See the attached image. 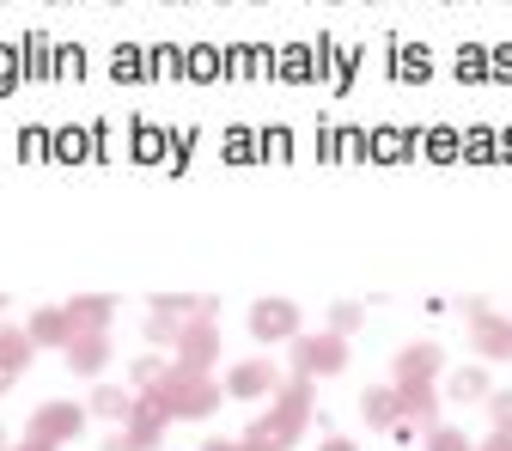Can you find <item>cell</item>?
<instances>
[{"mask_svg":"<svg viewBox=\"0 0 512 451\" xmlns=\"http://www.w3.org/2000/svg\"><path fill=\"white\" fill-rule=\"evenodd\" d=\"M147 80H183V49H171V43H153L147 49Z\"/></svg>","mask_w":512,"mask_h":451,"instance_id":"4dcf8cb0","label":"cell"},{"mask_svg":"<svg viewBox=\"0 0 512 451\" xmlns=\"http://www.w3.org/2000/svg\"><path fill=\"white\" fill-rule=\"evenodd\" d=\"M202 451H275V445H263V439H208Z\"/></svg>","mask_w":512,"mask_h":451,"instance_id":"7dc6e473","label":"cell"},{"mask_svg":"<svg viewBox=\"0 0 512 451\" xmlns=\"http://www.w3.org/2000/svg\"><path fill=\"white\" fill-rule=\"evenodd\" d=\"M220 74H226V55H220L214 43H196V49H183V80L208 86V80H220Z\"/></svg>","mask_w":512,"mask_h":451,"instance_id":"603a6c76","label":"cell"},{"mask_svg":"<svg viewBox=\"0 0 512 451\" xmlns=\"http://www.w3.org/2000/svg\"><path fill=\"white\" fill-rule=\"evenodd\" d=\"M452 74H458L464 86H488V49H482V43H464V49L452 55Z\"/></svg>","mask_w":512,"mask_h":451,"instance_id":"f546056e","label":"cell"},{"mask_svg":"<svg viewBox=\"0 0 512 451\" xmlns=\"http://www.w3.org/2000/svg\"><path fill=\"white\" fill-rule=\"evenodd\" d=\"M488 391H494V384H488L482 366H464V372L445 378V397H452V403H488Z\"/></svg>","mask_w":512,"mask_h":451,"instance_id":"cb8c5ba5","label":"cell"},{"mask_svg":"<svg viewBox=\"0 0 512 451\" xmlns=\"http://www.w3.org/2000/svg\"><path fill=\"white\" fill-rule=\"evenodd\" d=\"M0 311H7V293H0Z\"/></svg>","mask_w":512,"mask_h":451,"instance_id":"11a10c76","label":"cell"},{"mask_svg":"<svg viewBox=\"0 0 512 451\" xmlns=\"http://www.w3.org/2000/svg\"><path fill=\"white\" fill-rule=\"evenodd\" d=\"M13 451H61V445H55V439H37V433H25V439H19Z\"/></svg>","mask_w":512,"mask_h":451,"instance_id":"c3c4849f","label":"cell"},{"mask_svg":"<svg viewBox=\"0 0 512 451\" xmlns=\"http://www.w3.org/2000/svg\"><path fill=\"white\" fill-rule=\"evenodd\" d=\"M275 80H287V86H311V80H317V49H311V43H287V49H275Z\"/></svg>","mask_w":512,"mask_h":451,"instance_id":"2e32d148","label":"cell"},{"mask_svg":"<svg viewBox=\"0 0 512 451\" xmlns=\"http://www.w3.org/2000/svg\"><path fill=\"white\" fill-rule=\"evenodd\" d=\"M153 317H165V324H196V317H220V299H208V293H159L153 299Z\"/></svg>","mask_w":512,"mask_h":451,"instance_id":"4fadbf2b","label":"cell"},{"mask_svg":"<svg viewBox=\"0 0 512 451\" xmlns=\"http://www.w3.org/2000/svg\"><path fill=\"white\" fill-rule=\"evenodd\" d=\"M397 403H403V421L415 433L439 427V391H433V384H397Z\"/></svg>","mask_w":512,"mask_h":451,"instance_id":"5bb4252c","label":"cell"},{"mask_svg":"<svg viewBox=\"0 0 512 451\" xmlns=\"http://www.w3.org/2000/svg\"><path fill=\"white\" fill-rule=\"evenodd\" d=\"M220 153H226L232 165H250V159H263V153H256V135H250V128H226Z\"/></svg>","mask_w":512,"mask_h":451,"instance_id":"e575fe53","label":"cell"},{"mask_svg":"<svg viewBox=\"0 0 512 451\" xmlns=\"http://www.w3.org/2000/svg\"><path fill=\"white\" fill-rule=\"evenodd\" d=\"M159 427H135V421H122L110 439H104V451H159Z\"/></svg>","mask_w":512,"mask_h":451,"instance_id":"4316f807","label":"cell"},{"mask_svg":"<svg viewBox=\"0 0 512 451\" xmlns=\"http://www.w3.org/2000/svg\"><path fill=\"white\" fill-rule=\"evenodd\" d=\"M177 330H183V324H165V317H153L141 336H147V348H177Z\"/></svg>","mask_w":512,"mask_h":451,"instance_id":"7bdbcfd3","label":"cell"},{"mask_svg":"<svg viewBox=\"0 0 512 451\" xmlns=\"http://www.w3.org/2000/svg\"><path fill=\"white\" fill-rule=\"evenodd\" d=\"M439 366H445L439 342H409V348L391 360V384H439Z\"/></svg>","mask_w":512,"mask_h":451,"instance_id":"9c48e42d","label":"cell"},{"mask_svg":"<svg viewBox=\"0 0 512 451\" xmlns=\"http://www.w3.org/2000/svg\"><path fill=\"white\" fill-rule=\"evenodd\" d=\"M159 378H165V360H153V354H147V360H135V391H153Z\"/></svg>","mask_w":512,"mask_h":451,"instance_id":"f6af8a7d","label":"cell"},{"mask_svg":"<svg viewBox=\"0 0 512 451\" xmlns=\"http://www.w3.org/2000/svg\"><path fill=\"white\" fill-rule=\"evenodd\" d=\"M49 147H55V135H43V128H25L19 135V159H55Z\"/></svg>","mask_w":512,"mask_h":451,"instance_id":"60d3db41","label":"cell"},{"mask_svg":"<svg viewBox=\"0 0 512 451\" xmlns=\"http://www.w3.org/2000/svg\"><path fill=\"white\" fill-rule=\"evenodd\" d=\"M360 415H366V427H384V433H391V427L403 421V403H397V384H372V391L360 397Z\"/></svg>","mask_w":512,"mask_h":451,"instance_id":"ac0fdd59","label":"cell"},{"mask_svg":"<svg viewBox=\"0 0 512 451\" xmlns=\"http://www.w3.org/2000/svg\"><path fill=\"white\" fill-rule=\"evenodd\" d=\"M287 348H293V378H336V372H348V336H336V330L299 336Z\"/></svg>","mask_w":512,"mask_h":451,"instance_id":"3957f363","label":"cell"},{"mask_svg":"<svg viewBox=\"0 0 512 451\" xmlns=\"http://www.w3.org/2000/svg\"><path fill=\"white\" fill-rule=\"evenodd\" d=\"M110 80H116V86H147V49L116 43V49H110Z\"/></svg>","mask_w":512,"mask_h":451,"instance_id":"7402d4cb","label":"cell"},{"mask_svg":"<svg viewBox=\"0 0 512 451\" xmlns=\"http://www.w3.org/2000/svg\"><path fill=\"white\" fill-rule=\"evenodd\" d=\"M464 159H470V165L500 159V135H494V128H464Z\"/></svg>","mask_w":512,"mask_h":451,"instance_id":"1f68e13d","label":"cell"},{"mask_svg":"<svg viewBox=\"0 0 512 451\" xmlns=\"http://www.w3.org/2000/svg\"><path fill=\"white\" fill-rule=\"evenodd\" d=\"M80 74H86V49L61 43V49H55V80H80Z\"/></svg>","mask_w":512,"mask_h":451,"instance_id":"8d00e7d4","label":"cell"},{"mask_svg":"<svg viewBox=\"0 0 512 451\" xmlns=\"http://www.w3.org/2000/svg\"><path fill=\"white\" fill-rule=\"evenodd\" d=\"M488 86H512V43L488 49Z\"/></svg>","mask_w":512,"mask_h":451,"instance_id":"ab89813d","label":"cell"},{"mask_svg":"<svg viewBox=\"0 0 512 451\" xmlns=\"http://www.w3.org/2000/svg\"><path fill=\"white\" fill-rule=\"evenodd\" d=\"M159 391V403L171 409V421H202V415H214L220 409V397H226V384H214L208 372H196V366H165V378L153 384Z\"/></svg>","mask_w":512,"mask_h":451,"instance_id":"7a4b0ae2","label":"cell"},{"mask_svg":"<svg viewBox=\"0 0 512 451\" xmlns=\"http://www.w3.org/2000/svg\"><path fill=\"white\" fill-rule=\"evenodd\" d=\"M25 336H31L37 348H68V342H74V324H68V305H37V311L25 317Z\"/></svg>","mask_w":512,"mask_h":451,"instance_id":"7c38bea8","label":"cell"},{"mask_svg":"<svg viewBox=\"0 0 512 451\" xmlns=\"http://www.w3.org/2000/svg\"><path fill=\"white\" fill-rule=\"evenodd\" d=\"M317 451H360V445H354V439H342V433H330V439L317 445Z\"/></svg>","mask_w":512,"mask_h":451,"instance_id":"f907efd6","label":"cell"},{"mask_svg":"<svg viewBox=\"0 0 512 451\" xmlns=\"http://www.w3.org/2000/svg\"><path fill=\"white\" fill-rule=\"evenodd\" d=\"M281 391V372H275V360H238L232 372H226V397H244V403H256V397H275Z\"/></svg>","mask_w":512,"mask_h":451,"instance_id":"ba28073f","label":"cell"},{"mask_svg":"<svg viewBox=\"0 0 512 451\" xmlns=\"http://www.w3.org/2000/svg\"><path fill=\"white\" fill-rule=\"evenodd\" d=\"M360 324H366V311H360L354 299H342V305H330V330H336V336H354Z\"/></svg>","mask_w":512,"mask_h":451,"instance_id":"d590c367","label":"cell"},{"mask_svg":"<svg viewBox=\"0 0 512 451\" xmlns=\"http://www.w3.org/2000/svg\"><path fill=\"white\" fill-rule=\"evenodd\" d=\"M13 378H19V372H7V366H0V391H13Z\"/></svg>","mask_w":512,"mask_h":451,"instance_id":"f5cc1de1","label":"cell"},{"mask_svg":"<svg viewBox=\"0 0 512 451\" xmlns=\"http://www.w3.org/2000/svg\"><path fill=\"white\" fill-rule=\"evenodd\" d=\"M226 80H250V43L226 49Z\"/></svg>","mask_w":512,"mask_h":451,"instance_id":"bcb514c9","label":"cell"},{"mask_svg":"<svg viewBox=\"0 0 512 451\" xmlns=\"http://www.w3.org/2000/svg\"><path fill=\"white\" fill-rule=\"evenodd\" d=\"M86 403H43L31 421H25V433H37V439H55V445H68V439H80L86 433Z\"/></svg>","mask_w":512,"mask_h":451,"instance_id":"8992f818","label":"cell"},{"mask_svg":"<svg viewBox=\"0 0 512 451\" xmlns=\"http://www.w3.org/2000/svg\"><path fill=\"white\" fill-rule=\"evenodd\" d=\"M494 135H500V159L512 165V128H494Z\"/></svg>","mask_w":512,"mask_h":451,"instance_id":"816d5d0a","label":"cell"},{"mask_svg":"<svg viewBox=\"0 0 512 451\" xmlns=\"http://www.w3.org/2000/svg\"><path fill=\"white\" fill-rule=\"evenodd\" d=\"M244 330L263 342V348H275V342H299V336H305V330H299V305H293V299H256Z\"/></svg>","mask_w":512,"mask_h":451,"instance_id":"5b68a950","label":"cell"},{"mask_svg":"<svg viewBox=\"0 0 512 451\" xmlns=\"http://www.w3.org/2000/svg\"><path fill=\"white\" fill-rule=\"evenodd\" d=\"M427 451H476V445H470L458 427H445V421H439V427H427Z\"/></svg>","mask_w":512,"mask_h":451,"instance_id":"74e56055","label":"cell"},{"mask_svg":"<svg viewBox=\"0 0 512 451\" xmlns=\"http://www.w3.org/2000/svg\"><path fill=\"white\" fill-rule=\"evenodd\" d=\"M128 128H135V135H128V153H135L141 165H165L171 159V135L159 122H128Z\"/></svg>","mask_w":512,"mask_h":451,"instance_id":"ffe728a7","label":"cell"},{"mask_svg":"<svg viewBox=\"0 0 512 451\" xmlns=\"http://www.w3.org/2000/svg\"><path fill=\"white\" fill-rule=\"evenodd\" d=\"M391 80H403V86L433 80V55L421 43H391Z\"/></svg>","mask_w":512,"mask_h":451,"instance_id":"e0dca14e","label":"cell"},{"mask_svg":"<svg viewBox=\"0 0 512 451\" xmlns=\"http://www.w3.org/2000/svg\"><path fill=\"white\" fill-rule=\"evenodd\" d=\"M86 409H92L98 421H128V415H135V391H128V384H92Z\"/></svg>","mask_w":512,"mask_h":451,"instance_id":"d6986e66","label":"cell"},{"mask_svg":"<svg viewBox=\"0 0 512 451\" xmlns=\"http://www.w3.org/2000/svg\"><path fill=\"white\" fill-rule=\"evenodd\" d=\"M324 159H366V128H324Z\"/></svg>","mask_w":512,"mask_h":451,"instance_id":"83f0119b","label":"cell"},{"mask_svg":"<svg viewBox=\"0 0 512 451\" xmlns=\"http://www.w3.org/2000/svg\"><path fill=\"white\" fill-rule=\"evenodd\" d=\"M464 317H470V348L482 360H512V317H500L488 299H464Z\"/></svg>","mask_w":512,"mask_h":451,"instance_id":"277c9868","label":"cell"},{"mask_svg":"<svg viewBox=\"0 0 512 451\" xmlns=\"http://www.w3.org/2000/svg\"><path fill=\"white\" fill-rule=\"evenodd\" d=\"M171 360H177V366H196V372H214V360H220V330L208 324V317H196V324H183V330H177V348H171Z\"/></svg>","mask_w":512,"mask_h":451,"instance_id":"52a82bcc","label":"cell"},{"mask_svg":"<svg viewBox=\"0 0 512 451\" xmlns=\"http://www.w3.org/2000/svg\"><path fill=\"white\" fill-rule=\"evenodd\" d=\"M37 360V342L25 336V324H0V366L7 372H31Z\"/></svg>","mask_w":512,"mask_h":451,"instance_id":"44dd1931","label":"cell"},{"mask_svg":"<svg viewBox=\"0 0 512 451\" xmlns=\"http://www.w3.org/2000/svg\"><path fill=\"white\" fill-rule=\"evenodd\" d=\"M196 141H202L196 128H177V135H171V159H165V165H171V177H177V171L189 165V153H196Z\"/></svg>","mask_w":512,"mask_h":451,"instance_id":"f35d334b","label":"cell"},{"mask_svg":"<svg viewBox=\"0 0 512 451\" xmlns=\"http://www.w3.org/2000/svg\"><path fill=\"white\" fill-rule=\"evenodd\" d=\"M305 421H311V378H281V391L269 397L263 415L244 427V439H263L275 451H293L299 433H305Z\"/></svg>","mask_w":512,"mask_h":451,"instance_id":"6da1fadb","label":"cell"},{"mask_svg":"<svg viewBox=\"0 0 512 451\" xmlns=\"http://www.w3.org/2000/svg\"><path fill=\"white\" fill-rule=\"evenodd\" d=\"M488 421L494 433H512V391H488Z\"/></svg>","mask_w":512,"mask_h":451,"instance_id":"b9f144b4","label":"cell"},{"mask_svg":"<svg viewBox=\"0 0 512 451\" xmlns=\"http://www.w3.org/2000/svg\"><path fill=\"white\" fill-rule=\"evenodd\" d=\"M25 74L31 80H55V43L43 31H25Z\"/></svg>","mask_w":512,"mask_h":451,"instance_id":"484cf974","label":"cell"},{"mask_svg":"<svg viewBox=\"0 0 512 451\" xmlns=\"http://www.w3.org/2000/svg\"><path fill=\"white\" fill-rule=\"evenodd\" d=\"M61 354H68V372H80V378H98L104 366H110V330H80L68 348H61Z\"/></svg>","mask_w":512,"mask_h":451,"instance_id":"8fae6325","label":"cell"},{"mask_svg":"<svg viewBox=\"0 0 512 451\" xmlns=\"http://www.w3.org/2000/svg\"><path fill=\"white\" fill-rule=\"evenodd\" d=\"M476 451H512V433H488V439H482Z\"/></svg>","mask_w":512,"mask_h":451,"instance_id":"681fc988","label":"cell"},{"mask_svg":"<svg viewBox=\"0 0 512 451\" xmlns=\"http://www.w3.org/2000/svg\"><path fill=\"white\" fill-rule=\"evenodd\" d=\"M421 153V135L415 128H366V159L372 165H403Z\"/></svg>","mask_w":512,"mask_h":451,"instance_id":"30bf717a","label":"cell"},{"mask_svg":"<svg viewBox=\"0 0 512 451\" xmlns=\"http://www.w3.org/2000/svg\"><path fill=\"white\" fill-rule=\"evenodd\" d=\"M256 153H263V165H287L293 159V135L287 128H263V135H256Z\"/></svg>","mask_w":512,"mask_h":451,"instance_id":"836d02e7","label":"cell"},{"mask_svg":"<svg viewBox=\"0 0 512 451\" xmlns=\"http://www.w3.org/2000/svg\"><path fill=\"white\" fill-rule=\"evenodd\" d=\"M421 153H427V159H439V165L464 159V128H427V135H421Z\"/></svg>","mask_w":512,"mask_h":451,"instance_id":"d4e9b609","label":"cell"},{"mask_svg":"<svg viewBox=\"0 0 512 451\" xmlns=\"http://www.w3.org/2000/svg\"><path fill=\"white\" fill-rule=\"evenodd\" d=\"M250 80H275V49L250 43Z\"/></svg>","mask_w":512,"mask_h":451,"instance_id":"ee69618b","label":"cell"},{"mask_svg":"<svg viewBox=\"0 0 512 451\" xmlns=\"http://www.w3.org/2000/svg\"><path fill=\"white\" fill-rule=\"evenodd\" d=\"M0 451H13V439H7V433H0Z\"/></svg>","mask_w":512,"mask_h":451,"instance_id":"db71d44e","label":"cell"},{"mask_svg":"<svg viewBox=\"0 0 512 451\" xmlns=\"http://www.w3.org/2000/svg\"><path fill=\"white\" fill-rule=\"evenodd\" d=\"M61 165H80L92 159V128H55V147H49Z\"/></svg>","mask_w":512,"mask_h":451,"instance_id":"f1b7e54d","label":"cell"},{"mask_svg":"<svg viewBox=\"0 0 512 451\" xmlns=\"http://www.w3.org/2000/svg\"><path fill=\"white\" fill-rule=\"evenodd\" d=\"M19 80H25V49L19 43H0V98L19 92Z\"/></svg>","mask_w":512,"mask_h":451,"instance_id":"d6a6232c","label":"cell"},{"mask_svg":"<svg viewBox=\"0 0 512 451\" xmlns=\"http://www.w3.org/2000/svg\"><path fill=\"white\" fill-rule=\"evenodd\" d=\"M110 317H116V299H110V293H74V299H68L74 336H80V330H110Z\"/></svg>","mask_w":512,"mask_h":451,"instance_id":"9a60e30c","label":"cell"}]
</instances>
